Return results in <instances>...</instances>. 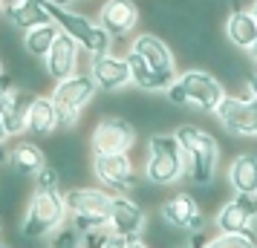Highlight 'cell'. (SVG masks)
Listing matches in <instances>:
<instances>
[{"label":"cell","mask_w":257,"mask_h":248,"mask_svg":"<svg viewBox=\"0 0 257 248\" xmlns=\"http://www.w3.org/2000/svg\"><path fill=\"white\" fill-rule=\"evenodd\" d=\"M81 55H87L78 44H75V38H70L67 32H61L55 38V44L49 49V55L44 58V70H47L49 81H64V78H70L78 72V64H81Z\"/></svg>","instance_id":"obj_15"},{"label":"cell","mask_w":257,"mask_h":248,"mask_svg":"<svg viewBox=\"0 0 257 248\" xmlns=\"http://www.w3.org/2000/svg\"><path fill=\"white\" fill-rule=\"evenodd\" d=\"M245 90H248V95H254L257 98V72H248V78H245Z\"/></svg>","instance_id":"obj_31"},{"label":"cell","mask_w":257,"mask_h":248,"mask_svg":"<svg viewBox=\"0 0 257 248\" xmlns=\"http://www.w3.org/2000/svg\"><path fill=\"white\" fill-rule=\"evenodd\" d=\"M0 248H12V245H3V242H0Z\"/></svg>","instance_id":"obj_42"},{"label":"cell","mask_w":257,"mask_h":248,"mask_svg":"<svg viewBox=\"0 0 257 248\" xmlns=\"http://www.w3.org/2000/svg\"><path fill=\"white\" fill-rule=\"evenodd\" d=\"M0 3H3V12H6L9 6H15V3H18V0H0Z\"/></svg>","instance_id":"obj_37"},{"label":"cell","mask_w":257,"mask_h":248,"mask_svg":"<svg viewBox=\"0 0 257 248\" xmlns=\"http://www.w3.org/2000/svg\"><path fill=\"white\" fill-rule=\"evenodd\" d=\"M185 176V159L182 147L174 133H153L148 139V162H145V179L156 188L176 185Z\"/></svg>","instance_id":"obj_6"},{"label":"cell","mask_w":257,"mask_h":248,"mask_svg":"<svg viewBox=\"0 0 257 248\" xmlns=\"http://www.w3.org/2000/svg\"><path fill=\"white\" fill-rule=\"evenodd\" d=\"M9 165V147H6V142H0V167Z\"/></svg>","instance_id":"obj_32"},{"label":"cell","mask_w":257,"mask_h":248,"mask_svg":"<svg viewBox=\"0 0 257 248\" xmlns=\"http://www.w3.org/2000/svg\"><path fill=\"white\" fill-rule=\"evenodd\" d=\"M148 225V213L142 208V202H136L130 193H116L113 196V205H110V231L121 236H142Z\"/></svg>","instance_id":"obj_16"},{"label":"cell","mask_w":257,"mask_h":248,"mask_svg":"<svg viewBox=\"0 0 257 248\" xmlns=\"http://www.w3.org/2000/svg\"><path fill=\"white\" fill-rule=\"evenodd\" d=\"M52 101H55V113H58V130L70 133L78 118H81L84 107L93 104V98L98 95V84L93 81L90 72H75L70 78H64L52 87Z\"/></svg>","instance_id":"obj_5"},{"label":"cell","mask_w":257,"mask_h":248,"mask_svg":"<svg viewBox=\"0 0 257 248\" xmlns=\"http://www.w3.org/2000/svg\"><path fill=\"white\" fill-rule=\"evenodd\" d=\"M185 231H179L174 225L168 222V219H156V222H148L145 225V231H142V239L148 242L151 248H185Z\"/></svg>","instance_id":"obj_26"},{"label":"cell","mask_w":257,"mask_h":248,"mask_svg":"<svg viewBox=\"0 0 257 248\" xmlns=\"http://www.w3.org/2000/svg\"><path fill=\"white\" fill-rule=\"evenodd\" d=\"M49 248H81V234H78L72 225H64L61 231H55V234H52Z\"/></svg>","instance_id":"obj_29"},{"label":"cell","mask_w":257,"mask_h":248,"mask_svg":"<svg viewBox=\"0 0 257 248\" xmlns=\"http://www.w3.org/2000/svg\"><path fill=\"white\" fill-rule=\"evenodd\" d=\"M205 248H257L254 234H217L205 242Z\"/></svg>","instance_id":"obj_27"},{"label":"cell","mask_w":257,"mask_h":248,"mask_svg":"<svg viewBox=\"0 0 257 248\" xmlns=\"http://www.w3.org/2000/svg\"><path fill=\"white\" fill-rule=\"evenodd\" d=\"M225 182L234 193H257V156L237 153L225 170Z\"/></svg>","instance_id":"obj_24"},{"label":"cell","mask_w":257,"mask_h":248,"mask_svg":"<svg viewBox=\"0 0 257 248\" xmlns=\"http://www.w3.org/2000/svg\"><path fill=\"white\" fill-rule=\"evenodd\" d=\"M12 136H9V130H6V121H3V116H0V142H9Z\"/></svg>","instance_id":"obj_34"},{"label":"cell","mask_w":257,"mask_h":248,"mask_svg":"<svg viewBox=\"0 0 257 248\" xmlns=\"http://www.w3.org/2000/svg\"><path fill=\"white\" fill-rule=\"evenodd\" d=\"M47 150L41 147V144H35L32 139H18V142L9 147V165L15 173H21V176L32 179L35 173H41L44 167H47Z\"/></svg>","instance_id":"obj_20"},{"label":"cell","mask_w":257,"mask_h":248,"mask_svg":"<svg viewBox=\"0 0 257 248\" xmlns=\"http://www.w3.org/2000/svg\"><path fill=\"white\" fill-rule=\"evenodd\" d=\"M35 95L32 90H26L21 84H15L9 87L6 93L0 95V116L6 121V130L12 139H21L26 136V118H29V107L35 101Z\"/></svg>","instance_id":"obj_17"},{"label":"cell","mask_w":257,"mask_h":248,"mask_svg":"<svg viewBox=\"0 0 257 248\" xmlns=\"http://www.w3.org/2000/svg\"><path fill=\"white\" fill-rule=\"evenodd\" d=\"M0 236H3V222H0Z\"/></svg>","instance_id":"obj_41"},{"label":"cell","mask_w":257,"mask_h":248,"mask_svg":"<svg viewBox=\"0 0 257 248\" xmlns=\"http://www.w3.org/2000/svg\"><path fill=\"white\" fill-rule=\"evenodd\" d=\"M251 15H254V21H257V0H251Z\"/></svg>","instance_id":"obj_38"},{"label":"cell","mask_w":257,"mask_h":248,"mask_svg":"<svg viewBox=\"0 0 257 248\" xmlns=\"http://www.w3.org/2000/svg\"><path fill=\"white\" fill-rule=\"evenodd\" d=\"M130 236H121V234H113L110 228H107V236H104V245L101 248H127Z\"/></svg>","instance_id":"obj_30"},{"label":"cell","mask_w":257,"mask_h":248,"mask_svg":"<svg viewBox=\"0 0 257 248\" xmlns=\"http://www.w3.org/2000/svg\"><path fill=\"white\" fill-rule=\"evenodd\" d=\"M32 182H35V188L61 190V185H64V176H61V170L52 165V162H47V167H44L41 173H35V176H32Z\"/></svg>","instance_id":"obj_28"},{"label":"cell","mask_w":257,"mask_h":248,"mask_svg":"<svg viewBox=\"0 0 257 248\" xmlns=\"http://www.w3.org/2000/svg\"><path fill=\"white\" fill-rule=\"evenodd\" d=\"M257 225V193H237L234 199L222 202L217 211L220 234H254Z\"/></svg>","instance_id":"obj_11"},{"label":"cell","mask_w":257,"mask_h":248,"mask_svg":"<svg viewBox=\"0 0 257 248\" xmlns=\"http://www.w3.org/2000/svg\"><path fill=\"white\" fill-rule=\"evenodd\" d=\"M168 101L174 107H199L205 113H214L225 98L222 81L205 70H188L176 75V81L168 87Z\"/></svg>","instance_id":"obj_4"},{"label":"cell","mask_w":257,"mask_h":248,"mask_svg":"<svg viewBox=\"0 0 257 248\" xmlns=\"http://www.w3.org/2000/svg\"><path fill=\"white\" fill-rule=\"evenodd\" d=\"M61 35V29L55 21H49V24H41V26H32V29H26L24 35H21V44H24V52L29 58L35 61H44L49 55V49L55 44V38Z\"/></svg>","instance_id":"obj_25"},{"label":"cell","mask_w":257,"mask_h":248,"mask_svg":"<svg viewBox=\"0 0 257 248\" xmlns=\"http://www.w3.org/2000/svg\"><path fill=\"white\" fill-rule=\"evenodd\" d=\"M130 49H133L136 55H142L153 70L165 72V75H179V72H176L174 49L168 47L165 38L153 35V32H139V35H133V41H130Z\"/></svg>","instance_id":"obj_18"},{"label":"cell","mask_w":257,"mask_h":248,"mask_svg":"<svg viewBox=\"0 0 257 248\" xmlns=\"http://www.w3.org/2000/svg\"><path fill=\"white\" fill-rule=\"evenodd\" d=\"M49 12H52V21L58 24L61 32H67L70 38H75V44L87 55L113 52V44L116 41L107 35V29L98 24V18H90V15L72 9V6H49Z\"/></svg>","instance_id":"obj_7"},{"label":"cell","mask_w":257,"mask_h":248,"mask_svg":"<svg viewBox=\"0 0 257 248\" xmlns=\"http://www.w3.org/2000/svg\"><path fill=\"white\" fill-rule=\"evenodd\" d=\"M3 18L15 26V29H32V26H41V24H49L52 21V12H49V3L47 0H18L15 6H9Z\"/></svg>","instance_id":"obj_22"},{"label":"cell","mask_w":257,"mask_h":248,"mask_svg":"<svg viewBox=\"0 0 257 248\" xmlns=\"http://www.w3.org/2000/svg\"><path fill=\"white\" fill-rule=\"evenodd\" d=\"M95 18L113 41H121V38H130L136 32V26L142 21V9L136 0H104L98 6Z\"/></svg>","instance_id":"obj_12"},{"label":"cell","mask_w":257,"mask_h":248,"mask_svg":"<svg viewBox=\"0 0 257 248\" xmlns=\"http://www.w3.org/2000/svg\"><path fill=\"white\" fill-rule=\"evenodd\" d=\"M113 190L107 188H93V185H75V188L64 190V202L70 211L72 228L78 234L95 231V228H107L110 225V205H113Z\"/></svg>","instance_id":"obj_3"},{"label":"cell","mask_w":257,"mask_h":248,"mask_svg":"<svg viewBox=\"0 0 257 248\" xmlns=\"http://www.w3.org/2000/svg\"><path fill=\"white\" fill-rule=\"evenodd\" d=\"M90 170L98 179V185L113 193H133L139 188V176L127 153H93Z\"/></svg>","instance_id":"obj_8"},{"label":"cell","mask_w":257,"mask_h":248,"mask_svg":"<svg viewBox=\"0 0 257 248\" xmlns=\"http://www.w3.org/2000/svg\"><path fill=\"white\" fill-rule=\"evenodd\" d=\"M248 61H251V64H254V67H257V44H254V47H251V49H248Z\"/></svg>","instance_id":"obj_36"},{"label":"cell","mask_w":257,"mask_h":248,"mask_svg":"<svg viewBox=\"0 0 257 248\" xmlns=\"http://www.w3.org/2000/svg\"><path fill=\"white\" fill-rule=\"evenodd\" d=\"M90 75L98 84V90L104 93H118L130 84V64L127 55L104 52V55H90Z\"/></svg>","instance_id":"obj_14"},{"label":"cell","mask_w":257,"mask_h":248,"mask_svg":"<svg viewBox=\"0 0 257 248\" xmlns=\"http://www.w3.org/2000/svg\"><path fill=\"white\" fill-rule=\"evenodd\" d=\"M159 216L168 219L174 228L185 231V234H197V231H202V222H205L197 196L188 193V190L174 193L171 199H165L162 205H159Z\"/></svg>","instance_id":"obj_13"},{"label":"cell","mask_w":257,"mask_h":248,"mask_svg":"<svg viewBox=\"0 0 257 248\" xmlns=\"http://www.w3.org/2000/svg\"><path fill=\"white\" fill-rule=\"evenodd\" d=\"M124 55H127V64H130V84L142 93H168V87L176 81V75H165V72L153 70L151 64L142 55H136L133 49H127Z\"/></svg>","instance_id":"obj_19"},{"label":"cell","mask_w":257,"mask_h":248,"mask_svg":"<svg viewBox=\"0 0 257 248\" xmlns=\"http://www.w3.org/2000/svg\"><path fill=\"white\" fill-rule=\"evenodd\" d=\"M67 219H70V211L64 202V190L32 188L18 231L24 239H44V236H52L55 231H61Z\"/></svg>","instance_id":"obj_2"},{"label":"cell","mask_w":257,"mask_h":248,"mask_svg":"<svg viewBox=\"0 0 257 248\" xmlns=\"http://www.w3.org/2000/svg\"><path fill=\"white\" fill-rule=\"evenodd\" d=\"M220 124L231 136H254L257 139V98L254 95H225L214 110Z\"/></svg>","instance_id":"obj_10"},{"label":"cell","mask_w":257,"mask_h":248,"mask_svg":"<svg viewBox=\"0 0 257 248\" xmlns=\"http://www.w3.org/2000/svg\"><path fill=\"white\" fill-rule=\"evenodd\" d=\"M0 18H3V3H0Z\"/></svg>","instance_id":"obj_40"},{"label":"cell","mask_w":257,"mask_h":248,"mask_svg":"<svg viewBox=\"0 0 257 248\" xmlns=\"http://www.w3.org/2000/svg\"><path fill=\"white\" fill-rule=\"evenodd\" d=\"M127 248H151V245H148V242H145L142 236H133V239L127 242Z\"/></svg>","instance_id":"obj_33"},{"label":"cell","mask_w":257,"mask_h":248,"mask_svg":"<svg viewBox=\"0 0 257 248\" xmlns=\"http://www.w3.org/2000/svg\"><path fill=\"white\" fill-rule=\"evenodd\" d=\"M0 75H3V55H0Z\"/></svg>","instance_id":"obj_39"},{"label":"cell","mask_w":257,"mask_h":248,"mask_svg":"<svg viewBox=\"0 0 257 248\" xmlns=\"http://www.w3.org/2000/svg\"><path fill=\"white\" fill-rule=\"evenodd\" d=\"M49 6H72V0H47Z\"/></svg>","instance_id":"obj_35"},{"label":"cell","mask_w":257,"mask_h":248,"mask_svg":"<svg viewBox=\"0 0 257 248\" xmlns=\"http://www.w3.org/2000/svg\"><path fill=\"white\" fill-rule=\"evenodd\" d=\"M225 38H228V44L237 49H243V52H248V49L257 44V21L254 15H251V9H234V12H228V18H225Z\"/></svg>","instance_id":"obj_23"},{"label":"cell","mask_w":257,"mask_h":248,"mask_svg":"<svg viewBox=\"0 0 257 248\" xmlns=\"http://www.w3.org/2000/svg\"><path fill=\"white\" fill-rule=\"evenodd\" d=\"M136 144V124L124 116H104L90 133L93 153H130Z\"/></svg>","instance_id":"obj_9"},{"label":"cell","mask_w":257,"mask_h":248,"mask_svg":"<svg viewBox=\"0 0 257 248\" xmlns=\"http://www.w3.org/2000/svg\"><path fill=\"white\" fill-rule=\"evenodd\" d=\"M58 130V113H55V101L52 95L38 93L32 107H29V118H26V136L32 139H49Z\"/></svg>","instance_id":"obj_21"},{"label":"cell","mask_w":257,"mask_h":248,"mask_svg":"<svg viewBox=\"0 0 257 248\" xmlns=\"http://www.w3.org/2000/svg\"><path fill=\"white\" fill-rule=\"evenodd\" d=\"M174 136L179 147H182V159H185V176L197 185V188H208L217 173V162H220V144L205 127L182 121L174 127Z\"/></svg>","instance_id":"obj_1"}]
</instances>
